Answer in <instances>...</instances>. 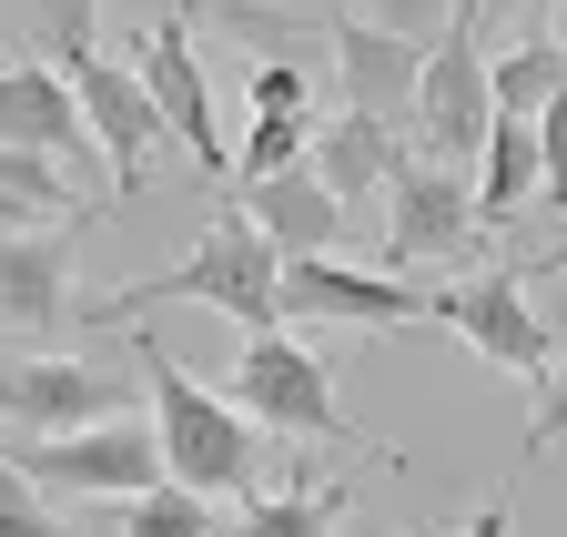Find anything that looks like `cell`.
Returning a JSON list of instances; mask_svg holds the SVG:
<instances>
[{"label":"cell","instance_id":"9c48e42d","mask_svg":"<svg viewBox=\"0 0 567 537\" xmlns=\"http://www.w3.org/2000/svg\"><path fill=\"white\" fill-rule=\"evenodd\" d=\"M476 173H446V163H405L395 193H385V264H466L476 254ZM476 275V264H466Z\"/></svg>","mask_w":567,"mask_h":537},{"label":"cell","instance_id":"7402d4cb","mask_svg":"<svg viewBox=\"0 0 567 537\" xmlns=\"http://www.w3.org/2000/svg\"><path fill=\"white\" fill-rule=\"evenodd\" d=\"M244 102L264 122H295V112H315V82L295 72V61H254V72H244Z\"/></svg>","mask_w":567,"mask_h":537},{"label":"cell","instance_id":"ac0fdd59","mask_svg":"<svg viewBox=\"0 0 567 537\" xmlns=\"http://www.w3.org/2000/svg\"><path fill=\"white\" fill-rule=\"evenodd\" d=\"M354 507V477H284V487H254L234 537H334V517Z\"/></svg>","mask_w":567,"mask_h":537},{"label":"cell","instance_id":"44dd1931","mask_svg":"<svg viewBox=\"0 0 567 537\" xmlns=\"http://www.w3.org/2000/svg\"><path fill=\"white\" fill-rule=\"evenodd\" d=\"M122 537H224V527H213V507L193 497V487H142L132 507H122Z\"/></svg>","mask_w":567,"mask_h":537},{"label":"cell","instance_id":"e0dca14e","mask_svg":"<svg viewBox=\"0 0 567 537\" xmlns=\"http://www.w3.org/2000/svg\"><path fill=\"white\" fill-rule=\"evenodd\" d=\"M527 204H547V163H537V122H496L476 153V224H517Z\"/></svg>","mask_w":567,"mask_h":537},{"label":"cell","instance_id":"4fadbf2b","mask_svg":"<svg viewBox=\"0 0 567 537\" xmlns=\"http://www.w3.org/2000/svg\"><path fill=\"white\" fill-rule=\"evenodd\" d=\"M324 41H334V92H344V112H375V122H415V92H425V51H415V41L375 31L365 11H344Z\"/></svg>","mask_w":567,"mask_h":537},{"label":"cell","instance_id":"d4e9b609","mask_svg":"<svg viewBox=\"0 0 567 537\" xmlns=\"http://www.w3.org/2000/svg\"><path fill=\"white\" fill-rule=\"evenodd\" d=\"M537 163H547V204H567V92L537 112Z\"/></svg>","mask_w":567,"mask_h":537},{"label":"cell","instance_id":"277c9868","mask_svg":"<svg viewBox=\"0 0 567 537\" xmlns=\"http://www.w3.org/2000/svg\"><path fill=\"white\" fill-rule=\"evenodd\" d=\"M496 132V61H486V21L446 31L436 51H425V92H415V153L446 163V173H476Z\"/></svg>","mask_w":567,"mask_h":537},{"label":"cell","instance_id":"52a82bcc","mask_svg":"<svg viewBox=\"0 0 567 537\" xmlns=\"http://www.w3.org/2000/svg\"><path fill=\"white\" fill-rule=\"evenodd\" d=\"M132 72L142 92H153V112L173 122V143L213 173V193H234V153H224V122H213V82H203V51H193V21L163 11L132 31Z\"/></svg>","mask_w":567,"mask_h":537},{"label":"cell","instance_id":"7a4b0ae2","mask_svg":"<svg viewBox=\"0 0 567 537\" xmlns=\"http://www.w3.org/2000/svg\"><path fill=\"white\" fill-rule=\"evenodd\" d=\"M142 395H153V436H163V477L193 487V497H254V416L234 395H213L163 334H142Z\"/></svg>","mask_w":567,"mask_h":537},{"label":"cell","instance_id":"7c38bea8","mask_svg":"<svg viewBox=\"0 0 567 537\" xmlns=\"http://www.w3.org/2000/svg\"><path fill=\"white\" fill-rule=\"evenodd\" d=\"M0 143L11 153H41V163H92V122H82V92H71V72H51V61H11L0 72Z\"/></svg>","mask_w":567,"mask_h":537},{"label":"cell","instance_id":"83f0119b","mask_svg":"<svg viewBox=\"0 0 567 537\" xmlns=\"http://www.w3.org/2000/svg\"><path fill=\"white\" fill-rule=\"evenodd\" d=\"M547 31H557V51H567V0H547Z\"/></svg>","mask_w":567,"mask_h":537},{"label":"cell","instance_id":"ffe728a7","mask_svg":"<svg viewBox=\"0 0 567 537\" xmlns=\"http://www.w3.org/2000/svg\"><path fill=\"white\" fill-rule=\"evenodd\" d=\"M31 41H41L51 72H82L102 51V0H31Z\"/></svg>","mask_w":567,"mask_h":537},{"label":"cell","instance_id":"2e32d148","mask_svg":"<svg viewBox=\"0 0 567 537\" xmlns=\"http://www.w3.org/2000/svg\"><path fill=\"white\" fill-rule=\"evenodd\" d=\"M244 214L264 224V244H274L284 264H315V254H334V234H344V204L324 193V173H315V163H305V173L254 183V193H244Z\"/></svg>","mask_w":567,"mask_h":537},{"label":"cell","instance_id":"9a60e30c","mask_svg":"<svg viewBox=\"0 0 567 537\" xmlns=\"http://www.w3.org/2000/svg\"><path fill=\"white\" fill-rule=\"evenodd\" d=\"M405 163H415L405 122H375V112H334V122H315V173H324V193H334L344 214H354V204H385Z\"/></svg>","mask_w":567,"mask_h":537},{"label":"cell","instance_id":"d6986e66","mask_svg":"<svg viewBox=\"0 0 567 537\" xmlns=\"http://www.w3.org/2000/svg\"><path fill=\"white\" fill-rule=\"evenodd\" d=\"M557 92H567V51H557V31H527V41L496 51V122H537Z\"/></svg>","mask_w":567,"mask_h":537},{"label":"cell","instance_id":"cb8c5ba5","mask_svg":"<svg viewBox=\"0 0 567 537\" xmlns=\"http://www.w3.org/2000/svg\"><path fill=\"white\" fill-rule=\"evenodd\" d=\"M527 466H547V456H567V365L547 375V395H537V416H527V446H517Z\"/></svg>","mask_w":567,"mask_h":537},{"label":"cell","instance_id":"603a6c76","mask_svg":"<svg viewBox=\"0 0 567 537\" xmlns=\"http://www.w3.org/2000/svg\"><path fill=\"white\" fill-rule=\"evenodd\" d=\"M0 537H71V527H61L51 507H41V487L21 477L11 456H0Z\"/></svg>","mask_w":567,"mask_h":537},{"label":"cell","instance_id":"6da1fadb","mask_svg":"<svg viewBox=\"0 0 567 537\" xmlns=\"http://www.w3.org/2000/svg\"><path fill=\"white\" fill-rule=\"evenodd\" d=\"M142 304H213L234 314V334H274L284 324V254L264 244V224L244 214V193H213V224L183 264H163V275L122 285L112 304H92V324H132Z\"/></svg>","mask_w":567,"mask_h":537},{"label":"cell","instance_id":"5b68a950","mask_svg":"<svg viewBox=\"0 0 567 537\" xmlns=\"http://www.w3.org/2000/svg\"><path fill=\"white\" fill-rule=\"evenodd\" d=\"M527 285H537L527 264H486V275H456V285L436 295V324H456L486 365H507V375H527V385L547 395V375H557V324L527 304Z\"/></svg>","mask_w":567,"mask_h":537},{"label":"cell","instance_id":"484cf974","mask_svg":"<svg viewBox=\"0 0 567 537\" xmlns=\"http://www.w3.org/2000/svg\"><path fill=\"white\" fill-rule=\"evenodd\" d=\"M446 537H507V507H496V497H486V507H476V517H456Z\"/></svg>","mask_w":567,"mask_h":537},{"label":"cell","instance_id":"f1b7e54d","mask_svg":"<svg viewBox=\"0 0 567 537\" xmlns=\"http://www.w3.org/2000/svg\"><path fill=\"white\" fill-rule=\"evenodd\" d=\"M537 264H567V244H547V254H537Z\"/></svg>","mask_w":567,"mask_h":537},{"label":"cell","instance_id":"8fae6325","mask_svg":"<svg viewBox=\"0 0 567 537\" xmlns=\"http://www.w3.org/2000/svg\"><path fill=\"white\" fill-rule=\"evenodd\" d=\"M436 314V295H415V285H385L365 275V264H284V324H425Z\"/></svg>","mask_w":567,"mask_h":537},{"label":"cell","instance_id":"4316f807","mask_svg":"<svg viewBox=\"0 0 567 537\" xmlns=\"http://www.w3.org/2000/svg\"><path fill=\"white\" fill-rule=\"evenodd\" d=\"M264 11H284V21H344V0H264Z\"/></svg>","mask_w":567,"mask_h":537},{"label":"cell","instance_id":"5bb4252c","mask_svg":"<svg viewBox=\"0 0 567 537\" xmlns=\"http://www.w3.org/2000/svg\"><path fill=\"white\" fill-rule=\"evenodd\" d=\"M92 224H61V234H0V324L31 334V355H41V334L71 314V244H82Z\"/></svg>","mask_w":567,"mask_h":537},{"label":"cell","instance_id":"ba28073f","mask_svg":"<svg viewBox=\"0 0 567 537\" xmlns=\"http://www.w3.org/2000/svg\"><path fill=\"white\" fill-rule=\"evenodd\" d=\"M11 466L31 487H51V497H112V507H132L142 487H163V436L153 426H82V436H41V446H11Z\"/></svg>","mask_w":567,"mask_h":537},{"label":"cell","instance_id":"30bf717a","mask_svg":"<svg viewBox=\"0 0 567 537\" xmlns=\"http://www.w3.org/2000/svg\"><path fill=\"white\" fill-rule=\"evenodd\" d=\"M71 92H82V122H92V143H102V163H112V204H132L142 173H153V143H163L173 122L153 112L142 72H132V61H112V51H92L82 72H71Z\"/></svg>","mask_w":567,"mask_h":537},{"label":"cell","instance_id":"3957f363","mask_svg":"<svg viewBox=\"0 0 567 537\" xmlns=\"http://www.w3.org/2000/svg\"><path fill=\"white\" fill-rule=\"evenodd\" d=\"M234 406L274 436H324V446H365L344 426L334 406V365L305 345L295 324H274V334H244V355H234Z\"/></svg>","mask_w":567,"mask_h":537},{"label":"cell","instance_id":"8992f818","mask_svg":"<svg viewBox=\"0 0 567 537\" xmlns=\"http://www.w3.org/2000/svg\"><path fill=\"white\" fill-rule=\"evenodd\" d=\"M132 385L92 355H11L0 365V426H11L21 446L41 436H82V426H122Z\"/></svg>","mask_w":567,"mask_h":537}]
</instances>
